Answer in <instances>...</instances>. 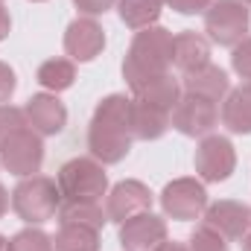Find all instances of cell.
Returning a JSON list of instances; mask_svg holds the SVG:
<instances>
[{
    "mask_svg": "<svg viewBox=\"0 0 251 251\" xmlns=\"http://www.w3.org/2000/svg\"><path fill=\"white\" fill-rule=\"evenodd\" d=\"M9 29H12V18H9V9L0 3V41L9 38Z\"/></svg>",
    "mask_w": 251,
    "mask_h": 251,
    "instance_id": "obj_31",
    "label": "cell"
},
{
    "mask_svg": "<svg viewBox=\"0 0 251 251\" xmlns=\"http://www.w3.org/2000/svg\"><path fill=\"white\" fill-rule=\"evenodd\" d=\"M56 251H100V231L85 225H59V234L53 237Z\"/></svg>",
    "mask_w": 251,
    "mask_h": 251,
    "instance_id": "obj_23",
    "label": "cell"
},
{
    "mask_svg": "<svg viewBox=\"0 0 251 251\" xmlns=\"http://www.w3.org/2000/svg\"><path fill=\"white\" fill-rule=\"evenodd\" d=\"M0 3H3V0H0Z\"/></svg>",
    "mask_w": 251,
    "mask_h": 251,
    "instance_id": "obj_38",
    "label": "cell"
},
{
    "mask_svg": "<svg viewBox=\"0 0 251 251\" xmlns=\"http://www.w3.org/2000/svg\"><path fill=\"white\" fill-rule=\"evenodd\" d=\"M181 88H184V94L204 97L210 102H222L228 97V91H231V79H228V73L219 64L207 62L204 67H199V70L184 73L181 76Z\"/></svg>",
    "mask_w": 251,
    "mask_h": 251,
    "instance_id": "obj_15",
    "label": "cell"
},
{
    "mask_svg": "<svg viewBox=\"0 0 251 251\" xmlns=\"http://www.w3.org/2000/svg\"><path fill=\"white\" fill-rule=\"evenodd\" d=\"M9 204H12V193L0 184V219H3V213L9 210Z\"/></svg>",
    "mask_w": 251,
    "mask_h": 251,
    "instance_id": "obj_32",
    "label": "cell"
},
{
    "mask_svg": "<svg viewBox=\"0 0 251 251\" xmlns=\"http://www.w3.org/2000/svg\"><path fill=\"white\" fill-rule=\"evenodd\" d=\"M56 184L62 190V199L100 201L108 193V173L97 158H70L62 164Z\"/></svg>",
    "mask_w": 251,
    "mask_h": 251,
    "instance_id": "obj_4",
    "label": "cell"
},
{
    "mask_svg": "<svg viewBox=\"0 0 251 251\" xmlns=\"http://www.w3.org/2000/svg\"><path fill=\"white\" fill-rule=\"evenodd\" d=\"M251 12L243 0H213L204 9V32L219 47H237L249 38Z\"/></svg>",
    "mask_w": 251,
    "mask_h": 251,
    "instance_id": "obj_5",
    "label": "cell"
},
{
    "mask_svg": "<svg viewBox=\"0 0 251 251\" xmlns=\"http://www.w3.org/2000/svg\"><path fill=\"white\" fill-rule=\"evenodd\" d=\"M222 102V126L234 134H251V82L228 91Z\"/></svg>",
    "mask_w": 251,
    "mask_h": 251,
    "instance_id": "obj_18",
    "label": "cell"
},
{
    "mask_svg": "<svg viewBox=\"0 0 251 251\" xmlns=\"http://www.w3.org/2000/svg\"><path fill=\"white\" fill-rule=\"evenodd\" d=\"M170 128V111L149 105L143 100H131V134L134 140H158Z\"/></svg>",
    "mask_w": 251,
    "mask_h": 251,
    "instance_id": "obj_17",
    "label": "cell"
},
{
    "mask_svg": "<svg viewBox=\"0 0 251 251\" xmlns=\"http://www.w3.org/2000/svg\"><path fill=\"white\" fill-rule=\"evenodd\" d=\"M131 100L126 94H108L97 102L88 123V149L100 164H120L131 152Z\"/></svg>",
    "mask_w": 251,
    "mask_h": 251,
    "instance_id": "obj_1",
    "label": "cell"
},
{
    "mask_svg": "<svg viewBox=\"0 0 251 251\" xmlns=\"http://www.w3.org/2000/svg\"><path fill=\"white\" fill-rule=\"evenodd\" d=\"M210 62V41L193 29H184L178 35H173V64L190 73V70H199Z\"/></svg>",
    "mask_w": 251,
    "mask_h": 251,
    "instance_id": "obj_16",
    "label": "cell"
},
{
    "mask_svg": "<svg viewBox=\"0 0 251 251\" xmlns=\"http://www.w3.org/2000/svg\"><path fill=\"white\" fill-rule=\"evenodd\" d=\"M193 164H196V173H199L201 181L219 184V181H228L234 176V170H237V149L222 134H204L199 140V146H196Z\"/></svg>",
    "mask_w": 251,
    "mask_h": 251,
    "instance_id": "obj_6",
    "label": "cell"
},
{
    "mask_svg": "<svg viewBox=\"0 0 251 251\" xmlns=\"http://www.w3.org/2000/svg\"><path fill=\"white\" fill-rule=\"evenodd\" d=\"M201 219L207 228H213L225 240H243L251 231V207L237 199H219V201L207 204Z\"/></svg>",
    "mask_w": 251,
    "mask_h": 251,
    "instance_id": "obj_10",
    "label": "cell"
},
{
    "mask_svg": "<svg viewBox=\"0 0 251 251\" xmlns=\"http://www.w3.org/2000/svg\"><path fill=\"white\" fill-rule=\"evenodd\" d=\"M161 207H164V216L176 222L201 219L207 207V190L196 178H176L161 190Z\"/></svg>",
    "mask_w": 251,
    "mask_h": 251,
    "instance_id": "obj_8",
    "label": "cell"
},
{
    "mask_svg": "<svg viewBox=\"0 0 251 251\" xmlns=\"http://www.w3.org/2000/svg\"><path fill=\"white\" fill-rule=\"evenodd\" d=\"M24 128H32L29 120H26V111L3 102V105H0V146H3L12 134H18V131H24Z\"/></svg>",
    "mask_w": 251,
    "mask_h": 251,
    "instance_id": "obj_25",
    "label": "cell"
},
{
    "mask_svg": "<svg viewBox=\"0 0 251 251\" xmlns=\"http://www.w3.org/2000/svg\"><path fill=\"white\" fill-rule=\"evenodd\" d=\"M0 251H9V240H6L3 234H0Z\"/></svg>",
    "mask_w": 251,
    "mask_h": 251,
    "instance_id": "obj_35",
    "label": "cell"
},
{
    "mask_svg": "<svg viewBox=\"0 0 251 251\" xmlns=\"http://www.w3.org/2000/svg\"><path fill=\"white\" fill-rule=\"evenodd\" d=\"M24 111H26L29 126L41 137H53V134H59L64 126H67V108H64L62 100L56 94H50V91L47 94H32L26 100Z\"/></svg>",
    "mask_w": 251,
    "mask_h": 251,
    "instance_id": "obj_14",
    "label": "cell"
},
{
    "mask_svg": "<svg viewBox=\"0 0 251 251\" xmlns=\"http://www.w3.org/2000/svg\"><path fill=\"white\" fill-rule=\"evenodd\" d=\"M105 50V29L97 18H76L64 29V53L70 62H94Z\"/></svg>",
    "mask_w": 251,
    "mask_h": 251,
    "instance_id": "obj_11",
    "label": "cell"
},
{
    "mask_svg": "<svg viewBox=\"0 0 251 251\" xmlns=\"http://www.w3.org/2000/svg\"><path fill=\"white\" fill-rule=\"evenodd\" d=\"M155 251H190V249H187V246H181V243H170V240H164Z\"/></svg>",
    "mask_w": 251,
    "mask_h": 251,
    "instance_id": "obj_33",
    "label": "cell"
},
{
    "mask_svg": "<svg viewBox=\"0 0 251 251\" xmlns=\"http://www.w3.org/2000/svg\"><path fill=\"white\" fill-rule=\"evenodd\" d=\"M134 100H143V102L158 105V108H164V111H173L176 102L181 100V82L167 70V73H161V76L143 82L140 88H134Z\"/></svg>",
    "mask_w": 251,
    "mask_h": 251,
    "instance_id": "obj_19",
    "label": "cell"
},
{
    "mask_svg": "<svg viewBox=\"0 0 251 251\" xmlns=\"http://www.w3.org/2000/svg\"><path fill=\"white\" fill-rule=\"evenodd\" d=\"M164 0H117V15L128 29H146L155 26L161 18Z\"/></svg>",
    "mask_w": 251,
    "mask_h": 251,
    "instance_id": "obj_21",
    "label": "cell"
},
{
    "mask_svg": "<svg viewBox=\"0 0 251 251\" xmlns=\"http://www.w3.org/2000/svg\"><path fill=\"white\" fill-rule=\"evenodd\" d=\"M173 64V32L167 26H146V29H137L131 44H128V53L123 59V79L126 85L134 91L140 88L143 82L167 73Z\"/></svg>",
    "mask_w": 251,
    "mask_h": 251,
    "instance_id": "obj_2",
    "label": "cell"
},
{
    "mask_svg": "<svg viewBox=\"0 0 251 251\" xmlns=\"http://www.w3.org/2000/svg\"><path fill=\"white\" fill-rule=\"evenodd\" d=\"M190 251H231L228 249V240L222 237V234H216L213 228H207L204 222L190 234V240H187Z\"/></svg>",
    "mask_w": 251,
    "mask_h": 251,
    "instance_id": "obj_26",
    "label": "cell"
},
{
    "mask_svg": "<svg viewBox=\"0 0 251 251\" xmlns=\"http://www.w3.org/2000/svg\"><path fill=\"white\" fill-rule=\"evenodd\" d=\"M59 204H62V190L47 176L21 178L12 190V210L26 225H41V222L56 219Z\"/></svg>",
    "mask_w": 251,
    "mask_h": 251,
    "instance_id": "obj_3",
    "label": "cell"
},
{
    "mask_svg": "<svg viewBox=\"0 0 251 251\" xmlns=\"http://www.w3.org/2000/svg\"><path fill=\"white\" fill-rule=\"evenodd\" d=\"M213 0H164V6H170L178 15H204V9Z\"/></svg>",
    "mask_w": 251,
    "mask_h": 251,
    "instance_id": "obj_28",
    "label": "cell"
},
{
    "mask_svg": "<svg viewBox=\"0 0 251 251\" xmlns=\"http://www.w3.org/2000/svg\"><path fill=\"white\" fill-rule=\"evenodd\" d=\"M167 240V222L152 210L137 213L120 225V246L123 251H155Z\"/></svg>",
    "mask_w": 251,
    "mask_h": 251,
    "instance_id": "obj_13",
    "label": "cell"
},
{
    "mask_svg": "<svg viewBox=\"0 0 251 251\" xmlns=\"http://www.w3.org/2000/svg\"><path fill=\"white\" fill-rule=\"evenodd\" d=\"M152 210V190L146 187L143 181L137 178H126L120 184L108 190V201H105V213L111 222L123 225L126 219L137 216V213H146Z\"/></svg>",
    "mask_w": 251,
    "mask_h": 251,
    "instance_id": "obj_12",
    "label": "cell"
},
{
    "mask_svg": "<svg viewBox=\"0 0 251 251\" xmlns=\"http://www.w3.org/2000/svg\"><path fill=\"white\" fill-rule=\"evenodd\" d=\"M231 67L240 79L251 82V38H243L237 47H231Z\"/></svg>",
    "mask_w": 251,
    "mask_h": 251,
    "instance_id": "obj_27",
    "label": "cell"
},
{
    "mask_svg": "<svg viewBox=\"0 0 251 251\" xmlns=\"http://www.w3.org/2000/svg\"><path fill=\"white\" fill-rule=\"evenodd\" d=\"M41 164H44V140L35 128H24V131L12 134L0 146V167L18 178L38 176Z\"/></svg>",
    "mask_w": 251,
    "mask_h": 251,
    "instance_id": "obj_7",
    "label": "cell"
},
{
    "mask_svg": "<svg viewBox=\"0 0 251 251\" xmlns=\"http://www.w3.org/2000/svg\"><path fill=\"white\" fill-rule=\"evenodd\" d=\"M35 79L44 91L62 94L67 88H73V82H76V64L70 59H47V62H41Z\"/></svg>",
    "mask_w": 251,
    "mask_h": 251,
    "instance_id": "obj_22",
    "label": "cell"
},
{
    "mask_svg": "<svg viewBox=\"0 0 251 251\" xmlns=\"http://www.w3.org/2000/svg\"><path fill=\"white\" fill-rule=\"evenodd\" d=\"M243 3H246V6H251V0H243Z\"/></svg>",
    "mask_w": 251,
    "mask_h": 251,
    "instance_id": "obj_36",
    "label": "cell"
},
{
    "mask_svg": "<svg viewBox=\"0 0 251 251\" xmlns=\"http://www.w3.org/2000/svg\"><path fill=\"white\" fill-rule=\"evenodd\" d=\"M9 251H56L53 249V237L44 234L41 228H24L9 240Z\"/></svg>",
    "mask_w": 251,
    "mask_h": 251,
    "instance_id": "obj_24",
    "label": "cell"
},
{
    "mask_svg": "<svg viewBox=\"0 0 251 251\" xmlns=\"http://www.w3.org/2000/svg\"><path fill=\"white\" fill-rule=\"evenodd\" d=\"M219 123V108L216 102L196 97V94H181L176 108L170 111V126L181 131L184 137H204Z\"/></svg>",
    "mask_w": 251,
    "mask_h": 251,
    "instance_id": "obj_9",
    "label": "cell"
},
{
    "mask_svg": "<svg viewBox=\"0 0 251 251\" xmlns=\"http://www.w3.org/2000/svg\"><path fill=\"white\" fill-rule=\"evenodd\" d=\"M32 3H44V0H32Z\"/></svg>",
    "mask_w": 251,
    "mask_h": 251,
    "instance_id": "obj_37",
    "label": "cell"
},
{
    "mask_svg": "<svg viewBox=\"0 0 251 251\" xmlns=\"http://www.w3.org/2000/svg\"><path fill=\"white\" fill-rule=\"evenodd\" d=\"M117 0H73V6L85 15V18H97V15H105Z\"/></svg>",
    "mask_w": 251,
    "mask_h": 251,
    "instance_id": "obj_30",
    "label": "cell"
},
{
    "mask_svg": "<svg viewBox=\"0 0 251 251\" xmlns=\"http://www.w3.org/2000/svg\"><path fill=\"white\" fill-rule=\"evenodd\" d=\"M15 88H18V76H15V70H12L6 62H0V105L12 100Z\"/></svg>",
    "mask_w": 251,
    "mask_h": 251,
    "instance_id": "obj_29",
    "label": "cell"
},
{
    "mask_svg": "<svg viewBox=\"0 0 251 251\" xmlns=\"http://www.w3.org/2000/svg\"><path fill=\"white\" fill-rule=\"evenodd\" d=\"M243 251H251V231L243 237Z\"/></svg>",
    "mask_w": 251,
    "mask_h": 251,
    "instance_id": "obj_34",
    "label": "cell"
},
{
    "mask_svg": "<svg viewBox=\"0 0 251 251\" xmlns=\"http://www.w3.org/2000/svg\"><path fill=\"white\" fill-rule=\"evenodd\" d=\"M59 225H85L94 231H102L108 222V213L100 207V201H76V199H62L59 213H56Z\"/></svg>",
    "mask_w": 251,
    "mask_h": 251,
    "instance_id": "obj_20",
    "label": "cell"
}]
</instances>
